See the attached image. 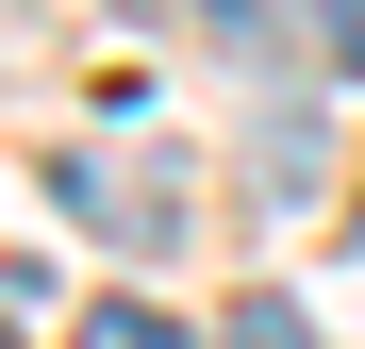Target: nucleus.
I'll list each match as a JSON object with an SVG mask.
<instances>
[{
	"label": "nucleus",
	"instance_id": "0eeeda50",
	"mask_svg": "<svg viewBox=\"0 0 365 349\" xmlns=\"http://www.w3.org/2000/svg\"><path fill=\"white\" fill-rule=\"evenodd\" d=\"M0 349H17V316H0Z\"/></svg>",
	"mask_w": 365,
	"mask_h": 349
},
{
	"label": "nucleus",
	"instance_id": "20e7f679",
	"mask_svg": "<svg viewBox=\"0 0 365 349\" xmlns=\"http://www.w3.org/2000/svg\"><path fill=\"white\" fill-rule=\"evenodd\" d=\"M316 34H332V67L365 84V0H316Z\"/></svg>",
	"mask_w": 365,
	"mask_h": 349
},
{
	"label": "nucleus",
	"instance_id": "39448f33",
	"mask_svg": "<svg viewBox=\"0 0 365 349\" xmlns=\"http://www.w3.org/2000/svg\"><path fill=\"white\" fill-rule=\"evenodd\" d=\"M200 17H216V34H282V0H200Z\"/></svg>",
	"mask_w": 365,
	"mask_h": 349
},
{
	"label": "nucleus",
	"instance_id": "7ed1b4c3",
	"mask_svg": "<svg viewBox=\"0 0 365 349\" xmlns=\"http://www.w3.org/2000/svg\"><path fill=\"white\" fill-rule=\"evenodd\" d=\"M216 349H316V333H299V300H232V333Z\"/></svg>",
	"mask_w": 365,
	"mask_h": 349
},
{
	"label": "nucleus",
	"instance_id": "423d86ee",
	"mask_svg": "<svg viewBox=\"0 0 365 349\" xmlns=\"http://www.w3.org/2000/svg\"><path fill=\"white\" fill-rule=\"evenodd\" d=\"M116 17H166V0H116Z\"/></svg>",
	"mask_w": 365,
	"mask_h": 349
},
{
	"label": "nucleus",
	"instance_id": "f257e3e1",
	"mask_svg": "<svg viewBox=\"0 0 365 349\" xmlns=\"http://www.w3.org/2000/svg\"><path fill=\"white\" fill-rule=\"evenodd\" d=\"M50 200H67L100 250H182V233H200V183H182L166 150H67V166H50Z\"/></svg>",
	"mask_w": 365,
	"mask_h": 349
},
{
	"label": "nucleus",
	"instance_id": "f03ea898",
	"mask_svg": "<svg viewBox=\"0 0 365 349\" xmlns=\"http://www.w3.org/2000/svg\"><path fill=\"white\" fill-rule=\"evenodd\" d=\"M67 349H182V333H166V316H150V300H100V316H83V333H67Z\"/></svg>",
	"mask_w": 365,
	"mask_h": 349
}]
</instances>
